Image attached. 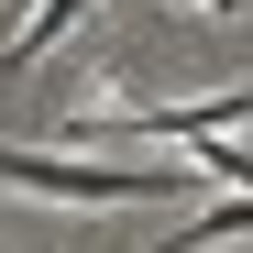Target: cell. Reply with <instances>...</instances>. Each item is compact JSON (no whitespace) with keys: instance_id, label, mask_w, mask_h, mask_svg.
Segmentation results:
<instances>
[{"instance_id":"cell-1","label":"cell","mask_w":253,"mask_h":253,"mask_svg":"<svg viewBox=\"0 0 253 253\" xmlns=\"http://www.w3.org/2000/svg\"><path fill=\"white\" fill-rule=\"evenodd\" d=\"M0 187L44 198V209H143L176 198V165H99V154H44V143H0Z\"/></svg>"},{"instance_id":"cell-2","label":"cell","mask_w":253,"mask_h":253,"mask_svg":"<svg viewBox=\"0 0 253 253\" xmlns=\"http://www.w3.org/2000/svg\"><path fill=\"white\" fill-rule=\"evenodd\" d=\"M198 11H242V0H198Z\"/></svg>"},{"instance_id":"cell-3","label":"cell","mask_w":253,"mask_h":253,"mask_svg":"<svg viewBox=\"0 0 253 253\" xmlns=\"http://www.w3.org/2000/svg\"><path fill=\"white\" fill-rule=\"evenodd\" d=\"M22 11H33V0H11V22H22Z\"/></svg>"}]
</instances>
